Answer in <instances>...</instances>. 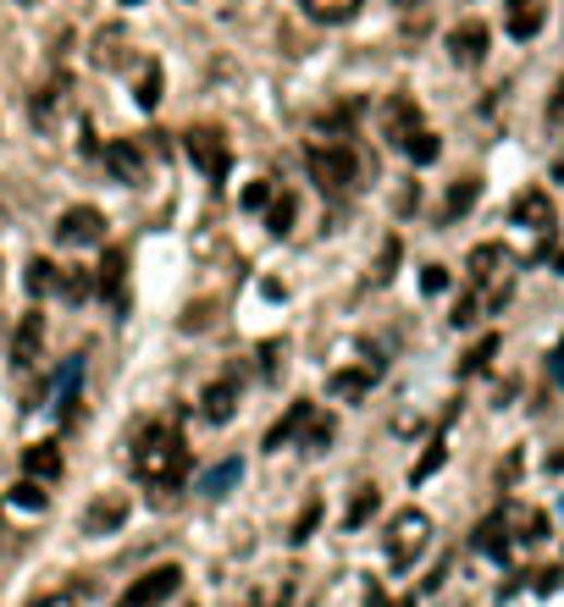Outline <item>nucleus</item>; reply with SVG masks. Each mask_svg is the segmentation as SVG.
<instances>
[{
    "label": "nucleus",
    "mask_w": 564,
    "mask_h": 607,
    "mask_svg": "<svg viewBox=\"0 0 564 607\" xmlns=\"http://www.w3.org/2000/svg\"><path fill=\"white\" fill-rule=\"evenodd\" d=\"M194 470V453L183 442V430L172 420H155L139 430V442H133V475L155 491H178Z\"/></svg>",
    "instance_id": "obj_1"
},
{
    "label": "nucleus",
    "mask_w": 564,
    "mask_h": 607,
    "mask_svg": "<svg viewBox=\"0 0 564 607\" xmlns=\"http://www.w3.org/2000/svg\"><path fill=\"white\" fill-rule=\"evenodd\" d=\"M465 271H470V304L476 315H488V309H504L509 293H515V254L504 243H476L470 259H465Z\"/></svg>",
    "instance_id": "obj_2"
},
{
    "label": "nucleus",
    "mask_w": 564,
    "mask_h": 607,
    "mask_svg": "<svg viewBox=\"0 0 564 607\" xmlns=\"http://www.w3.org/2000/svg\"><path fill=\"white\" fill-rule=\"evenodd\" d=\"M304 166H310V183L327 194V199H344L360 189V155L349 144H333V138H315L304 149Z\"/></svg>",
    "instance_id": "obj_3"
},
{
    "label": "nucleus",
    "mask_w": 564,
    "mask_h": 607,
    "mask_svg": "<svg viewBox=\"0 0 564 607\" xmlns=\"http://www.w3.org/2000/svg\"><path fill=\"white\" fill-rule=\"evenodd\" d=\"M432 542V519L421 508H405V513H393V525H387V563L405 574Z\"/></svg>",
    "instance_id": "obj_4"
},
{
    "label": "nucleus",
    "mask_w": 564,
    "mask_h": 607,
    "mask_svg": "<svg viewBox=\"0 0 564 607\" xmlns=\"http://www.w3.org/2000/svg\"><path fill=\"white\" fill-rule=\"evenodd\" d=\"M178 585H183V569H178V563H155L149 574H139V580L117 596V607H160V602L178 596Z\"/></svg>",
    "instance_id": "obj_5"
},
{
    "label": "nucleus",
    "mask_w": 564,
    "mask_h": 607,
    "mask_svg": "<svg viewBox=\"0 0 564 607\" xmlns=\"http://www.w3.org/2000/svg\"><path fill=\"white\" fill-rule=\"evenodd\" d=\"M28 117H34V128H45V133H56V128L72 117V77H67V72H61V77H50L45 89H34Z\"/></svg>",
    "instance_id": "obj_6"
},
{
    "label": "nucleus",
    "mask_w": 564,
    "mask_h": 607,
    "mask_svg": "<svg viewBox=\"0 0 564 607\" xmlns=\"http://www.w3.org/2000/svg\"><path fill=\"white\" fill-rule=\"evenodd\" d=\"M183 149L194 155V166L205 171L211 183H221V178H227V166H232V149H227V138H221L216 128H189V133H183Z\"/></svg>",
    "instance_id": "obj_7"
},
{
    "label": "nucleus",
    "mask_w": 564,
    "mask_h": 607,
    "mask_svg": "<svg viewBox=\"0 0 564 607\" xmlns=\"http://www.w3.org/2000/svg\"><path fill=\"white\" fill-rule=\"evenodd\" d=\"M56 238H61L67 248H89V243H106V216H100L95 205H72V210H61V221H56Z\"/></svg>",
    "instance_id": "obj_8"
},
{
    "label": "nucleus",
    "mask_w": 564,
    "mask_h": 607,
    "mask_svg": "<svg viewBox=\"0 0 564 607\" xmlns=\"http://www.w3.org/2000/svg\"><path fill=\"white\" fill-rule=\"evenodd\" d=\"M488 45H493V34H488V23H476V17L448 28V61L454 66H481V61H488Z\"/></svg>",
    "instance_id": "obj_9"
},
{
    "label": "nucleus",
    "mask_w": 564,
    "mask_h": 607,
    "mask_svg": "<svg viewBox=\"0 0 564 607\" xmlns=\"http://www.w3.org/2000/svg\"><path fill=\"white\" fill-rule=\"evenodd\" d=\"M106 171H111L122 189H139V183H144V171H149L144 144H139V138H111V144H106Z\"/></svg>",
    "instance_id": "obj_10"
},
{
    "label": "nucleus",
    "mask_w": 564,
    "mask_h": 607,
    "mask_svg": "<svg viewBox=\"0 0 564 607\" xmlns=\"http://www.w3.org/2000/svg\"><path fill=\"white\" fill-rule=\"evenodd\" d=\"M95 293L122 315L128 309V248H106L100 254V271H95Z\"/></svg>",
    "instance_id": "obj_11"
},
{
    "label": "nucleus",
    "mask_w": 564,
    "mask_h": 607,
    "mask_svg": "<svg viewBox=\"0 0 564 607\" xmlns=\"http://www.w3.org/2000/svg\"><path fill=\"white\" fill-rule=\"evenodd\" d=\"M128 513H133L128 491H100V497L84 508V536H111L117 525H128Z\"/></svg>",
    "instance_id": "obj_12"
},
{
    "label": "nucleus",
    "mask_w": 564,
    "mask_h": 607,
    "mask_svg": "<svg viewBox=\"0 0 564 607\" xmlns=\"http://www.w3.org/2000/svg\"><path fill=\"white\" fill-rule=\"evenodd\" d=\"M39 349H45V315L28 309L12 331V371H34L39 365Z\"/></svg>",
    "instance_id": "obj_13"
},
{
    "label": "nucleus",
    "mask_w": 564,
    "mask_h": 607,
    "mask_svg": "<svg viewBox=\"0 0 564 607\" xmlns=\"http://www.w3.org/2000/svg\"><path fill=\"white\" fill-rule=\"evenodd\" d=\"M416 128H427V122H421V106H416V95H393V100L382 106V133H387V144H393V149L405 144Z\"/></svg>",
    "instance_id": "obj_14"
},
{
    "label": "nucleus",
    "mask_w": 564,
    "mask_h": 607,
    "mask_svg": "<svg viewBox=\"0 0 564 607\" xmlns=\"http://www.w3.org/2000/svg\"><path fill=\"white\" fill-rule=\"evenodd\" d=\"M509 216H515V227H531V232H553V199H548V189H526V194H515V205H509Z\"/></svg>",
    "instance_id": "obj_15"
},
{
    "label": "nucleus",
    "mask_w": 564,
    "mask_h": 607,
    "mask_svg": "<svg viewBox=\"0 0 564 607\" xmlns=\"http://www.w3.org/2000/svg\"><path fill=\"white\" fill-rule=\"evenodd\" d=\"M504 525H509V542H520V547H537V542H548V513H542V508L509 502V508H504Z\"/></svg>",
    "instance_id": "obj_16"
},
{
    "label": "nucleus",
    "mask_w": 564,
    "mask_h": 607,
    "mask_svg": "<svg viewBox=\"0 0 564 607\" xmlns=\"http://www.w3.org/2000/svg\"><path fill=\"white\" fill-rule=\"evenodd\" d=\"M376 376H382L376 360L360 365V371H333V376H327V398H338V403H360V398L376 387Z\"/></svg>",
    "instance_id": "obj_17"
},
{
    "label": "nucleus",
    "mask_w": 564,
    "mask_h": 607,
    "mask_svg": "<svg viewBox=\"0 0 564 607\" xmlns=\"http://www.w3.org/2000/svg\"><path fill=\"white\" fill-rule=\"evenodd\" d=\"M200 414H205L211 425H227V420L238 414V376H221V381H211V387L200 392Z\"/></svg>",
    "instance_id": "obj_18"
},
{
    "label": "nucleus",
    "mask_w": 564,
    "mask_h": 607,
    "mask_svg": "<svg viewBox=\"0 0 564 607\" xmlns=\"http://www.w3.org/2000/svg\"><path fill=\"white\" fill-rule=\"evenodd\" d=\"M542 0H504V28L509 39H537L542 34Z\"/></svg>",
    "instance_id": "obj_19"
},
{
    "label": "nucleus",
    "mask_w": 564,
    "mask_h": 607,
    "mask_svg": "<svg viewBox=\"0 0 564 607\" xmlns=\"http://www.w3.org/2000/svg\"><path fill=\"white\" fill-rule=\"evenodd\" d=\"M299 7H304V17H310V23L338 28V23H355V17H360L365 0H299Z\"/></svg>",
    "instance_id": "obj_20"
},
{
    "label": "nucleus",
    "mask_w": 564,
    "mask_h": 607,
    "mask_svg": "<svg viewBox=\"0 0 564 607\" xmlns=\"http://www.w3.org/2000/svg\"><path fill=\"white\" fill-rule=\"evenodd\" d=\"M509 547H515V542H509L504 508H499V513H488V519L476 525V553H488V558H499V563H504V558H509Z\"/></svg>",
    "instance_id": "obj_21"
},
{
    "label": "nucleus",
    "mask_w": 564,
    "mask_h": 607,
    "mask_svg": "<svg viewBox=\"0 0 564 607\" xmlns=\"http://www.w3.org/2000/svg\"><path fill=\"white\" fill-rule=\"evenodd\" d=\"M23 475L28 481H61V448L56 442H34V448H23Z\"/></svg>",
    "instance_id": "obj_22"
},
{
    "label": "nucleus",
    "mask_w": 564,
    "mask_h": 607,
    "mask_svg": "<svg viewBox=\"0 0 564 607\" xmlns=\"http://www.w3.org/2000/svg\"><path fill=\"white\" fill-rule=\"evenodd\" d=\"M310 409H315V403H288V414H283V420H277V425L266 430V442H261V448H266V453H277V448H288V442L299 437V430H304V420H310Z\"/></svg>",
    "instance_id": "obj_23"
},
{
    "label": "nucleus",
    "mask_w": 564,
    "mask_h": 607,
    "mask_svg": "<svg viewBox=\"0 0 564 607\" xmlns=\"http://www.w3.org/2000/svg\"><path fill=\"white\" fill-rule=\"evenodd\" d=\"M333 430H338V420H333L327 409H310V420H304V430H299V448H304V453H327V448H333Z\"/></svg>",
    "instance_id": "obj_24"
},
{
    "label": "nucleus",
    "mask_w": 564,
    "mask_h": 607,
    "mask_svg": "<svg viewBox=\"0 0 564 607\" xmlns=\"http://www.w3.org/2000/svg\"><path fill=\"white\" fill-rule=\"evenodd\" d=\"M122 45H128V28H122V23H111V28H100V34H95V45H89V56H95V66H106V72H117V66H122Z\"/></svg>",
    "instance_id": "obj_25"
},
{
    "label": "nucleus",
    "mask_w": 564,
    "mask_h": 607,
    "mask_svg": "<svg viewBox=\"0 0 564 607\" xmlns=\"http://www.w3.org/2000/svg\"><path fill=\"white\" fill-rule=\"evenodd\" d=\"M23 282H28V293H34V299H50V293H61V266H56V259H39V254H34Z\"/></svg>",
    "instance_id": "obj_26"
},
{
    "label": "nucleus",
    "mask_w": 564,
    "mask_h": 607,
    "mask_svg": "<svg viewBox=\"0 0 564 607\" xmlns=\"http://www.w3.org/2000/svg\"><path fill=\"white\" fill-rule=\"evenodd\" d=\"M382 508V491L376 486H360L355 497H349V508H344V531H360V525H371V513Z\"/></svg>",
    "instance_id": "obj_27"
},
{
    "label": "nucleus",
    "mask_w": 564,
    "mask_h": 607,
    "mask_svg": "<svg viewBox=\"0 0 564 607\" xmlns=\"http://www.w3.org/2000/svg\"><path fill=\"white\" fill-rule=\"evenodd\" d=\"M481 199V183L476 178H459L454 189H448V199H443V221H459V216H470V205Z\"/></svg>",
    "instance_id": "obj_28"
},
{
    "label": "nucleus",
    "mask_w": 564,
    "mask_h": 607,
    "mask_svg": "<svg viewBox=\"0 0 564 607\" xmlns=\"http://www.w3.org/2000/svg\"><path fill=\"white\" fill-rule=\"evenodd\" d=\"M398 149H405V155H410L416 166H432V160L443 155V138H437L432 128H416V133H410L405 144H398Z\"/></svg>",
    "instance_id": "obj_29"
},
{
    "label": "nucleus",
    "mask_w": 564,
    "mask_h": 607,
    "mask_svg": "<svg viewBox=\"0 0 564 607\" xmlns=\"http://www.w3.org/2000/svg\"><path fill=\"white\" fill-rule=\"evenodd\" d=\"M293 216H299V199H293V194H272V205H266L272 238H288V232H293Z\"/></svg>",
    "instance_id": "obj_30"
},
{
    "label": "nucleus",
    "mask_w": 564,
    "mask_h": 607,
    "mask_svg": "<svg viewBox=\"0 0 564 607\" xmlns=\"http://www.w3.org/2000/svg\"><path fill=\"white\" fill-rule=\"evenodd\" d=\"M238 481H244V459H221V464L205 475V497H227Z\"/></svg>",
    "instance_id": "obj_31"
},
{
    "label": "nucleus",
    "mask_w": 564,
    "mask_h": 607,
    "mask_svg": "<svg viewBox=\"0 0 564 607\" xmlns=\"http://www.w3.org/2000/svg\"><path fill=\"white\" fill-rule=\"evenodd\" d=\"M315 525H321V497H304V508L293 513V525H288V542L304 547V542L315 536Z\"/></svg>",
    "instance_id": "obj_32"
},
{
    "label": "nucleus",
    "mask_w": 564,
    "mask_h": 607,
    "mask_svg": "<svg viewBox=\"0 0 564 607\" xmlns=\"http://www.w3.org/2000/svg\"><path fill=\"white\" fill-rule=\"evenodd\" d=\"M45 502H50V497H45V486H39V481H28V475L7 491V508H23V513H45Z\"/></svg>",
    "instance_id": "obj_33"
},
{
    "label": "nucleus",
    "mask_w": 564,
    "mask_h": 607,
    "mask_svg": "<svg viewBox=\"0 0 564 607\" xmlns=\"http://www.w3.org/2000/svg\"><path fill=\"white\" fill-rule=\"evenodd\" d=\"M398 259H405V243H398V232H393V238H382V254H376V266H371V288H382L398 271Z\"/></svg>",
    "instance_id": "obj_34"
},
{
    "label": "nucleus",
    "mask_w": 564,
    "mask_h": 607,
    "mask_svg": "<svg viewBox=\"0 0 564 607\" xmlns=\"http://www.w3.org/2000/svg\"><path fill=\"white\" fill-rule=\"evenodd\" d=\"M493 354H499V331H488V337H481L476 349H470V354L459 360V376H481V371L493 365Z\"/></svg>",
    "instance_id": "obj_35"
},
{
    "label": "nucleus",
    "mask_w": 564,
    "mask_h": 607,
    "mask_svg": "<svg viewBox=\"0 0 564 607\" xmlns=\"http://www.w3.org/2000/svg\"><path fill=\"white\" fill-rule=\"evenodd\" d=\"M133 100H139L144 111H155V106H160V61H144V72H139V89H133Z\"/></svg>",
    "instance_id": "obj_36"
},
{
    "label": "nucleus",
    "mask_w": 564,
    "mask_h": 607,
    "mask_svg": "<svg viewBox=\"0 0 564 607\" xmlns=\"http://www.w3.org/2000/svg\"><path fill=\"white\" fill-rule=\"evenodd\" d=\"M28 607H84V591H77V585H56V591L34 596Z\"/></svg>",
    "instance_id": "obj_37"
},
{
    "label": "nucleus",
    "mask_w": 564,
    "mask_h": 607,
    "mask_svg": "<svg viewBox=\"0 0 564 607\" xmlns=\"http://www.w3.org/2000/svg\"><path fill=\"white\" fill-rule=\"evenodd\" d=\"M89 293H95V277L89 271H61V299L77 304V299H89Z\"/></svg>",
    "instance_id": "obj_38"
},
{
    "label": "nucleus",
    "mask_w": 564,
    "mask_h": 607,
    "mask_svg": "<svg viewBox=\"0 0 564 607\" xmlns=\"http://www.w3.org/2000/svg\"><path fill=\"white\" fill-rule=\"evenodd\" d=\"M443 459H448V448H443V437H437V442H432V448H427V459H421V464H416V470H410V481H416V486H421V481H427V475H437V470H443Z\"/></svg>",
    "instance_id": "obj_39"
},
{
    "label": "nucleus",
    "mask_w": 564,
    "mask_h": 607,
    "mask_svg": "<svg viewBox=\"0 0 564 607\" xmlns=\"http://www.w3.org/2000/svg\"><path fill=\"white\" fill-rule=\"evenodd\" d=\"M272 194H277V189H272V178L250 183V189H244V210H266V205H272Z\"/></svg>",
    "instance_id": "obj_40"
},
{
    "label": "nucleus",
    "mask_w": 564,
    "mask_h": 607,
    "mask_svg": "<svg viewBox=\"0 0 564 607\" xmlns=\"http://www.w3.org/2000/svg\"><path fill=\"white\" fill-rule=\"evenodd\" d=\"M559 585H564V569H537V574H531V591H537V596H553Z\"/></svg>",
    "instance_id": "obj_41"
},
{
    "label": "nucleus",
    "mask_w": 564,
    "mask_h": 607,
    "mask_svg": "<svg viewBox=\"0 0 564 607\" xmlns=\"http://www.w3.org/2000/svg\"><path fill=\"white\" fill-rule=\"evenodd\" d=\"M421 293H448V266H427L421 271Z\"/></svg>",
    "instance_id": "obj_42"
},
{
    "label": "nucleus",
    "mask_w": 564,
    "mask_h": 607,
    "mask_svg": "<svg viewBox=\"0 0 564 607\" xmlns=\"http://www.w3.org/2000/svg\"><path fill=\"white\" fill-rule=\"evenodd\" d=\"M255 360H266V381H277V376H283V342H266Z\"/></svg>",
    "instance_id": "obj_43"
},
{
    "label": "nucleus",
    "mask_w": 564,
    "mask_h": 607,
    "mask_svg": "<svg viewBox=\"0 0 564 607\" xmlns=\"http://www.w3.org/2000/svg\"><path fill=\"white\" fill-rule=\"evenodd\" d=\"M548 117H553V122H559V117H564V77H559V95H553V100H548Z\"/></svg>",
    "instance_id": "obj_44"
},
{
    "label": "nucleus",
    "mask_w": 564,
    "mask_h": 607,
    "mask_svg": "<svg viewBox=\"0 0 564 607\" xmlns=\"http://www.w3.org/2000/svg\"><path fill=\"white\" fill-rule=\"evenodd\" d=\"M553 381L564 387V342H559V349H553Z\"/></svg>",
    "instance_id": "obj_45"
},
{
    "label": "nucleus",
    "mask_w": 564,
    "mask_h": 607,
    "mask_svg": "<svg viewBox=\"0 0 564 607\" xmlns=\"http://www.w3.org/2000/svg\"><path fill=\"white\" fill-rule=\"evenodd\" d=\"M548 470H564V453H553V459H548Z\"/></svg>",
    "instance_id": "obj_46"
},
{
    "label": "nucleus",
    "mask_w": 564,
    "mask_h": 607,
    "mask_svg": "<svg viewBox=\"0 0 564 607\" xmlns=\"http://www.w3.org/2000/svg\"><path fill=\"white\" fill-rule=\"evenodd\" d=\"M398 607H416V596H405V602H398Z\"/></svg>",
    "instance_id": "obj_47"
},
{
    "label": "nucleus",
    "mask_w": 564,
    "mask_h": 607,
    "mask_svg": "<svg viewBox=\"0 0 564 607\" xmlns=\"http://www.w3.org/2000/svg\"><path fill=\"white\" fill-rule=\"evenodd\" d=\"M122 7H139V0H122Z\"/></svg>",
    "instance_id": "obj_48"
},
{
    "label": "nucleus",
    "mask_w": 564,
    "mask_h": 607,
    "mask_svg": "<svg viewBox=\"0 0 564 607\" xmlns=\"http://www.w3.org/2000/svg\"><path fill=\"white\" fill-rule=\"evenodd\" d=\"M559 271H564V254H559Z\"/></svg>",
    "instance_id": "obj_49"
}]
</instances>
